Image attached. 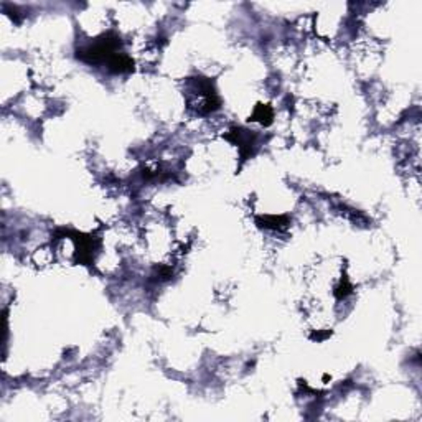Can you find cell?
<instances>
[{
    "label": "cell",
    "instance_id": "52a82bcc",
    "mask_svg": "<svg viewBox=\"0 0 422 422\" xmlns=\"http://www.w3.org/2000/svg\"><path fill=\"white\" fill-rule=\"evenodd\" d=\"M351 292H353V286L348 282V279H343V281L340 282V286L335 287V297H337L338 300L345 299V297L350 295Z\"/></svg>",
    "mask_w": 422,
    "mask_h": 422
},
{
    "label": "cell",
    "instance_id": "8992f818",
    "mask_svg": "<svg viewBox=\"0 0 422 422\" xmlns=\"http://www.w3.org/2000/svg\"><path fill=\"white\" fill-rule=\"evenodd\" d=\"M261 228L266 230H282V228L288 226V218L287 217H264L257 219Z\"/></svg>",
    "mask_w": 422,
    "mask_h": 422
},
{
    "label": "cell",
    "instance_id": "277c9868",
    "mask_svg": "<svg viewBox=\"0 0 422 422\" xmlns=\"http://www.w3.org/2000/svg\"><path fill=\"white\" fill-rule=\"evenodd\" d=\"M73 239L76 244L77 262L80 264H93L94 254L99 249V239L94 236H84L80 232H73Z\"/></svg>",
    "mask_w": 422,
    "mask_h": 422
},
{
    "label": "cell",
    "instance_id": "7a4b0ae2",
    "mask_svg": "<svg viewBox=\"0 0 422 422\" xmlns=\"http://www.w3.org/2000/svg\"><path fill=\"white\" fill-rule=\"evenodd\" d=\"M188 86L190 88L187 93V104L195 113L206 116L221 107V99L218 96L217 88L208 77H190Z\"/></svg>",
    "mask_w": 422,
    "mask_h": 422
},
{
    "label": "cell",
    "instance_id": "3957f363",
    "mask_svg": "<svg viewBox=\"0 0 422 422\" xmlns=\"http://www.w3.org/2000/svg\"><path fill=\"white\" fill-rule=\"evenodd\" d=\"M226 139L231 140L232 144H236L243 160H246V158L253 157V155L256 154L257 139L251 131H246V129L243 127H235L231 129L230 134H226Z\"/></svg>",
    "mask_w": 422,
    "mask_h": 422
},
{
    "label": "cell",
    "instance_id": "5b68a950",
    "mask_svg": "<svg viewBox=\"0 0 422 422\" xmlns=\"http://www.w3.org/2000/svg\"><path fill=\"white\" fill-rule=\"evenodd\" d=\"M273 119H274V111L270 109V106L268 104L256 106V109H254V113L251 116V120L261 122L262 126H269V124H273Z\"/></svg>",
    "mask_w": 422,
    "mask_h": 422
},
{
    "label": "cell",
    "instance_id": "6da1fadb",
    "mask_svg": "<svg viewBox=\"0 0 422 422\" xmlns=\"http://www.w3.org/2000/svg\"><path fill=\"white\" fill-rule=\"evenodd\" d=\"M122 51V40L118 33L109 32L104 35L94 38L89 43L76 50V57L81 62L98 66V64H104L107 66L116 57H119Z\"/></svg>",
    "mask_w": 422,
    "mask_h": 422
}]
</instances>
